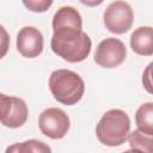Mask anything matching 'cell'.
I'll list each match as a JSON object with an SVG mask.
<instances>
[{"label":"cell","instance_id":"cell-5","mask_svg":"<svg viewBox=\"0 0 153 153\" xmlns=\"http://www.w3.org/2000/svg\"><path fill=\"white\" fill-rule=\"evenodd\" d=\"M39 130L43 135L59 140L62 139L71 127L68 115L60 108H48L39 115L38 118Z\"/></svg>","mask_w":153,"mask_h":153},{"label":"cell","instance_id":"cell-17","mask_svg":"<svg viewBox=\"0 0 153 153\" xmlns=\"http://www.w3.org/2000/svg\"><path fill=\"white\" fill-rule=\"evenodd\" d=\"M151 68H152V63H149L146 68V71L143 72L142 75V84L145 86V88L147 90V92L152 93V82H151Z\"/></svg>","mask_w":153,"mask_h":153},{"label":"cell","instance_id":"cell-14","mask_svg":"<svg viewBox=\"0 0 153 153\" xmlns=\"http://www.w3.org/2000/svg\"><path fill=\"white\" fill-rule=\"evenodd\" d=\"M22 1L29 11L42 13L45 12L48 8H50L54 0H22Z\"/></svg>","mask_w":153,"mask_h":153},{"label":"cell","instance_id":"cell-16","mask_svg":"<svg viewBox=\"0 0 153 153\" xmlns=\"http://www.w3.org/2000/svg\"><path fill=\"white\" fill-rule=\"evenodd\" d=\"M10 48V35L6 29L0 24V60L5 57Z\"/></svg>","mask_w":153,"mask_h":153},{"label":"cell","instance_id":"cell-10","mask_svg":"<svg viewBox=\"0 0 153 153\" xmlns=\"http://www.w3.org/2000/svg\"><path fill=\"white\" fill-rule=\"evenodd\" d=\"M27 115H29V111H27V106H26V103L22 99V98H18V97H13V105H12V109L8 114V116L1 121L0 123L7 128H19L22 127L26 120H27Z\"/></svg>","mask_w":153,"mask_h":153},{"label":"cell","instance_id":"cell-8","mask_svg":"<svg viewBox=\"0 0 153 153\" xmlns=\"http://www.w3.org/2000/svg\"><path fill=\"white\" fill-rule=\"evenodd\" d=\"M130 47L137 55L151 56L153 54V29L140 26L130 36Z\"/></svg>","mask_w":153,"mask_h":153},{"label":"cell","instance_id":"cell-15","mask_svg":"<svg viewBox=\"0 0 153 153\" xmlns=\"http://www.w3.org/2000/svg\"><path fill=\"white\" fill-rule=\"evenodd\" d=\"M12 105H13V97L0 93V122L8 116Z\"/></svg>","mask_w":153,"mask_h":153},{"label":"cell","instance_id":"cell-3","mask_svg":"<svg viewBox=\"0 0 153 153\" xmlns=\"http://www.w3.org/2000/svg\"><path fill=\"white\" fill-rule=\"evenodd\" d=\"M49 90L53 97L63 105H74L85 92L82 78L69 69H56L49 76Z\"/></svg>","mask_w":153,"mask_h":153},{"label":"cell","instance_id":"cell-1","mask_svg":"<svg viewBox=\"0 0 153 153\" xmlns=\"http://www.w3.org/2000/svg\"><path fill=\"white\" fill-rule=\"evenodd\" d=\"M50 47L54 54L67 62H81L91 51V38L81 29L62 26L53 30Z\"/></svg>","mask_w":153,"mask_h":153},{"label":"cell","instance_id":"cell-4","mask_svg":"<svg viewBox=\"0 0 153 153\" xmlns=\"http://www.w3.org/2000/svg\"><path fill=\"white\" fill-rule=\"evenodd\" d=\"M133 8L128 2L123 0H116L111 2L104 12L105 27L116 35H122L129 31L133 25Z\"/></svg>","mask_w":153,"mask_h":153},{"label":"cell","instance_id":"cell-18","mask_svg":"<svg viewBox=\"0 0 153 153\" xmlns=\"http://www.w3.org/2000/svg\"><path fill=\"white\" fill-rule=\"evenodd\" d=\"M104 0H80L81 4L88 6V7H94V6H98L103 2Z\"/></svg>","mask_w":153,"mask_h":153},{"label":"cell","instance_id":"cell-13","mask_svg":"<svg viewBox=\"0 0 153 153\" xmlns=\"http://www.w3.org/2000/svg\"><path fill=\"white\" fill-rule=\"evenodd\" d=\"M6 152H17V153H27V152H38L45 153L51 152V148L42 141L38 140H27L20 143H14L6 148Z\"/></svg>","mask_w":153,"mask_h":153},{"label":"cell","instance_id":"cell-2","mask_svg":"<svg viewBox=\"0 0 153 153\" xmlns=\"http://www.w3.org/2000/svg\"><path fill=\"white\" fill-rule=\"evenodd\" d=\"M130 133V120L120 109L108 110L96 126V135L100 143L116 147L124 143Z\"/></svg>","mask_w":153,"mask_h":153},{"label":"cell","instance_id":"cell-7","mask_svg":"<svg viewBox=\"0 0 153 153\" xmlns=\"http://www.w3.org/2000/svg\"><path fill=\"white\" fill-rule=\"evenodd\" d=\"M43 35L35 26H24L17 35V49L26 59H33L43 51Z\"/></svg>","mask_w":153,"mask_h":153},{"label":"cell","instance_id":"cell-9","mask_svg":"<svg viewBox=\"0 0 153 153\" xmlns=\"http://www.w3.org/2000/svg\"><path fill=\"white\" fill-rule=\"evenodd\" d=\"M53 30L62 26H74L78 29H82V19L78 10L72 6H62L60 7L54 17H53Z\"/></svg>","mask_w":153,"mask_h":153},{"label":"cell","instance_id":"cell-12","mask_svg":"<svg viewBox=\"0 0 153 153\" xmlns=\"http://www.w3.org/2000/svg\"><path fill=\"white\" fill-rule=\"evenodd\" d=\"M152 136L153 134L145 133L137 128L134 131L129 133L127 140H129V145L131 149L151 153L152 152Z\"/></svg>","mask_w":153,"mask_h":153},{"label":"cell","instance_id":"cell-6","mask_svg":"<svg viewBox=\"0 0 153 153\" xmlns=\"http://www.w3.org/2000/svg\"><path fill=\"white\" fill-rule=\"evenodd\" d=\"M127 49L118 38L109 37L103 39L94 53V62L104 68H115L126 60Z\"/></svg>","mask_w":153,"mask_h":153},{"label":"cell","instance_id":"cell-11","mask_svg":"<svg viewBox=\"0 0 153 153\" xmlns=\"http://www.w3.org/2000/svg\"><path fill=\"white\" fill-rule=\"evenodd\" d=\"M137 128L145 133L153 134V103L147 102L139 106L135 114Z\"/></svg>","mask_w":153,"mask_h":153}]
</instances>
